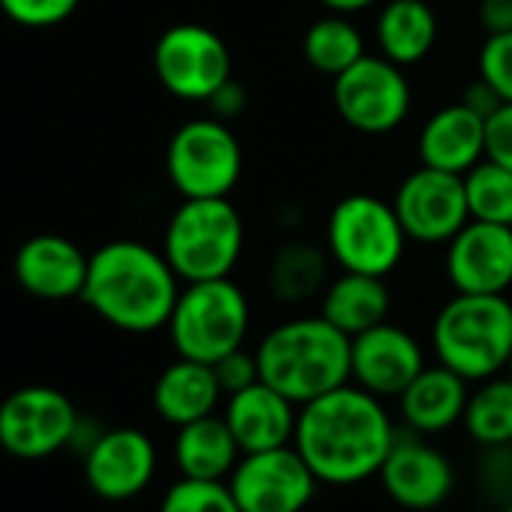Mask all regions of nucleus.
<instances>
[{
  "label": "nucleus",
  "mask_w": 512,
  "mask_h": 512,
  "mask_svg": "<svg viewBox=\"0 0 512 512\" xmlns=\"http://www.w3.org/2000/svg\"><path fill=\"white\" fill-rule=\"evenodd\" d=\"M395 437L383 398L350 380L299 407L293 446L320 482L359 485L380 473Z\"/></svg>",
  "instance_id": "f257e3e1"
},
{
  "label": "nucleus",
  "mask_w": 512,
  "mask_h": 512,
  "mask_svg": "<svg viewBox=\"0 0 512 512\" xmlns=\"http://www.w3.org/2000/svg\"><path fill=\"white\" fill-rule=\"evenodd\" d=\"M178 281L163 250L121 238L91 253L82 302L109 326L148 335L169 323L181 293Z\"/></svg>",
  "instance_id": "f03ea898"
},
{
  "label": "nucleus",
  "mask_w": 512,
  "mask_h": 512,
  "mask_svg": "<svg viewBox=\"0 0 512 512\" xmlns=\"http://www.w3.org/2000/svg\"><path fill=\"white\" fill-rule=\"evenodd\" d=\"M260 377L293 404H308L350 383V335L323 314L275 326L256 347Z\"/></svg>",
  "instance_id": "7ed1b4c3"
},
{
  "label": "nucleus",
  "mask_w": 512,
  "mask_h": 512,
  "mask_svg": "<svg viewBox=\"0 0 512 512\" xmlns=\"http://www.w3.org/2000/svg\"><path fill=\"white\" fill-rule=\"evenodd\" d=\"M431 347L437 362L467 383L503 374L512 356V302L506 296L455 293L434 317Z\"/></svg>",
  "instance_id": "20e7f679"
},
{
  "label": "nucleus",
  "mask_w": 512,
  "mask_h": 512,
  "mask_svg": "<svg viewBox=\"0 0 512 512\" xmlns=\"http://www.w3.org/2000/svg\"><path fill=\"white\" fill-rule=\"evenodd\" d=\"M163 253L187 284L232 278L244 253V220L226 196L184 199L169 217Z\"/></svg>",
  "instance_id": "39448f33"
},
{
  "label": "nucleus",
  "mask_w": 512,
  "mask_h": 512,
  "mask_svg": "<svg viewBox=\"0 0 512 512\" xmlns=\"http://www.w3.org/2000/svg\"><path fill=\"white\" fill-rule=\"evenodd\" d=\"M166 329L178 356L214 365L226 353L244 347L250 302L232 278L193 281L178 293Z\"/></svg>",
  "instance_id": "423d86ee"
},
{
  "label": "nucleus",
  "mask_w": 512,
  "mask_h": 512,
  "mask_svg": "<svg viewBox=\"0 0 512 512\" xmlns=\"http://www.w3.org/2000/svg\"><path fill=\"white\" fill-rule=\"evenodd\" d=\"M407 241L395 205L374 193L344 196L326 223V250L341 272L389 278L401 263Z\"/></svg>",
  "instance_id": "0eeeda50"
},
{
  "label": "nucleus",
  "mask_w": 512,
  "mask_h": 512,
  "mask_svg": "<svg viewBox=\"0 0 512 512\" xmlns=\"http://www.w3.org/2000/svg\"><path fill=\"white\" fill-rule=\"evenodd\" d=\"M244 151L238 136L220 118H193L181 124L166 148V175L181 199L229 196L241 178Z\"/></svg>",
  "instance_id": "6e6552de"
},
{
  "label": "nucleus",
  "mask_w": 512,
  "mask_h": 512,
  "mask_svg": "<svg viewBox=\"0 0 512 512\" xmlns=\"http://www.w3.org/2000/svg\"><path fill=\"white\" fill-rule=\"evenodd\" d=\"M332 100L347 127L365 136H383L407 121L413 88L404 67L383 55H365L350 70L335 76Z\"/></svg>",
  "instance_id": "1a4fd4ad"
},
{
  "label": "nucleus",
  "mask_w": 512,
  "mask_h": 512,
  "mask_svg": "<svg viewBox=\"0 0 512 512\" xmlns=\"http://www.w3.org/2000/svg\"><path fill=\"white\" fill-rule=\"evenodd\" d=\"M79 413L52 386H25L0 404V449L13 458L40 461L76 440Z\"/></svg>",
  "instance_id": "9d476101"
},
{
  "label": "nucleus",
  "mask_w": 512,
  "mask_h": 512,
  "mask_svg": "<svg viewBox=\"0 0 512 512\" xmlns=\"http://www.w3.org/2000/svg\"><path fill=\"white\" fill-rule=\"evenodd\" d=\"M154 73L172 97L208 103L232 79V55L211 28L172 25L154 46Z\"/></svg>",
  "instance_id": "9b49d317"
},
{
  "label": "nucleus",
  "mask_w": 512,
  "mask_h": 512,
  "mask_svg": "<svg viewBox=\"0 0 512 512\" xmlns=\"http://www.w3.org/2000/svg\"><path fill=\"white\" fill-rule=\"evenodd\" d=\"M226 482L241 512H302L320 485L293 443L244 452Z\"/></svg>",
  "instance_id": "f8f14e48"
},
{
  "label": "nucleus",
  "mask_w": 512,
  "mask_h": 512,
  "mask_svg": "<svg viewBox=\"0 0 512 512\" xmlns=\"http://www.w3.org/2000/svg\"><path fill=\"white\" fill-rule=\"evenodd\" d=\"M392 205L407 238L416 244H446L470 220L464 175L431 166L410 172L395 190Z\"/></svg>",
  "instance_id": "ddd939ff"
},
{
  "label": "nucleus",
  "mask_w": 512,
  "mask_h": 512,
  "mask_svg": "<svg viewBox=\"0 0 512 512\" xmlns=\"http://www.w3.org/2000/svg\"><path fill=\"white\" fill-rule=\"evenodd\" d=\"M446 278L455 293L506 296L512 287V226L467 220L446 241Z\"/></svg>",
  "instance_id": "4468645a"
},
{
  "label": "nucleus",
  "mask_w": 512,
  "mask_h": 512,
  "mask_svg": "<svg viewBox=\"0 0 512 512\" xmlns=\"http://www.w3.org/2000/svg\"><path fill=\"white\" fill-rule=\"evenodd\" d=\"M157 470V449L139 428L103 431L85 449V482L109 503H124L142 494Z\"/></svg>",
  "instance_id": "2eb2a0df"
},
{
  "label": "nucleus",
  "mask_w": 512,
  "mask_h": 512,
  "mask_svg": "<svg viewBox=\"0 0 512 512\" xmlns=\"http://www.w3.org/2000/svg\"><path fill=\"white\" fill-rule=\"evenodd\" d=\"M377 479L392 503L413 512H428L452 494L455 470L449 458L425 440V434L413 431L395 437Z\"/></svg>",
  "instance_id": "dca6fc26"
},
{
  "label": "nucleus",
  "mask_w": 512,
  "mask_h": 512,
  "mask_svg": "<svg viewBox=\"0 0 512 512\" xmlns=\"http://www.w3.org/2000/svg\"><path fill=\"white\" fill-rule=\"evenodd\" d=\"M425 368L422 344L389 320L350 338V380L377 398H398Z\"/></svg>",
  "instance_id": "f3484780"
},
{
  "label": "nucleus",
  "mask_w": 512,
  "mask_h": 512,
  "mask_svg": "<svg viewBox=\"0 0 512 512\" xmlns=\"http://www.w3.org/2000/svg\"><path fill=\"white\" fill-rule=\"evenodd\" d=\"M88 263L91 256H85L70 238L34 235L16 253V278L37 299H49V302H64L76 296L82 299L88 281Z\"/></svg>",
  "instance_id": "a211bd4d"
},
{
  "label": "nucleus",
  "mask_w": 512,
  "mask_h": 512,
  "mask_svg": "<svg viewBox=\"0 0 512 512\" xmlns=\"http://www.w3.org/2000/svg\"><path fill=\"white\" fill-rule=\"evenodd\" d=\"M223 419L235 434L241 455L263 452L293 443L299 404H293L287 395L260 380L235 395H226Z\"/></svg>",
  "instance_id": "6ab92c4d"
},
{
  "label": "nucleus",
  "mask_w": 512,
  "mask_h": 512,
  "mask_svg": "<svg viewBox=\"0 0 512 512\" xmlns=\"http://www.w3.org/2000/svg\"><path fill=\"white\" fill-rule=\"evenodd\" d=\"M485 157V118L464 103L437 109L419 133L422 166L464 175Z\"/></svg>",
  "instance_id": "aec40b11"
},
{
  "label": "nucleus",
  "mask_w": 512,
  "mask_h": 512,
  "mask_svg": "<svg viewBox=\"0 0 512 512\" xmlns=\"http://www.w3.org/2000/svg\"><path fill=\"white\" fill-rule=\"evenodd\" d=\"M470 383L446 365H425L422 374L398 395L401 419L416 434H443L464 419Z\"/></svg>",
  "instance_id": "412c9836"
},
{
  "label": "nucleus",
  "mask_w": 512,
  "mask_h": 512,
  "mask_svg": "<svg viewBox=\"0 0 512 512\" xmlns=\"http://www.w3.org/2000/svg\"><path fill=\"white\" fill-rule=\"evenodd\" d=\"M220 395L223 389L217 383L214 365L178 356V362L163 368L154 383V410L160 413V419L181 428L187 422L211 416L220 404Z\"/></svg>",
  "instance_id": "4be33fe9"
},
{
  "label": "nucleus",
  "mask_w": 512,
  "mask_h": 512,
  "mask_svg": "<svg viewBox=\"0 0 512 512\" xmlns=\"http://www.w3.org/2000/svg\"><path fill=\"white\" fill-rule=\"evenodd\" d=\"M389 311H392V293L386 287V278L359 275V272H341V278H335L323 290V302H320V314L350 338L386 323Z\"/></svg>",
  "instance_id": "5701e85b"
},
{
  "label": "nucleus",
  "mask_w": 512,
  "mask_h": 512,
  "mask_svg": "<svg viewBox=\"0 0 512 512\" xmlns=\"http://www.w3.org/2000/svg\"><path fill=\"white\" fill-rule=\"evenodd\" d=\"M437 31V13L428 0H389L374 25L380 55L398 67L425 61L437 43Z\"/></svg>",
  "instance_id": "b1692460"
},
{
  "label": "nucleus",
  "mask_w": 512,
  "mask_h": 512,
  "mask_svg": "<svg viewBox=\"0 0 512 512\" xmlns=\"http://www.w3.org/2000/svg\"><path fill=\"white\" fill-rule=\"evenodd\" d=\"M175 464L187 479H229L241 458V446L223 416H202L175 434Z\"/></svg>",
  "instance_id": "393cba45"
},
{
  "label": "nucleus",
  "mask_w": 512,
  "mask_h": 512,
  "mask_svg": "<svg viewBox=\"0 0 512 512\" xmlns=\"http://www.w3.org/2000/svg\"><path fill=\"white\" fill-rule=\"evenodd\" d=\"M329 250L311 241H287L272 260L269 269V290L284 305H302L329 287Z\"/></svg>",
  "instance_id": "a878e982"
},
{
  "label": "nucleus",
  "mask_w": 512,
  "mask_h": 512,
  "mask_svg": "<svg viewBox=\"0 0 512 512\" xmlns=\"http://www.w3.org/2000/svg\"><path fill=\"white\" fill-rule=\"evenodd\" d=\"M302 55L317 73L335 79L344 70H350L356 61H362L368 52H365V37L350 22V16L329 13V16L311 22V28L305 31Z\"/></svg>",
  "instance_id": "bb28decb"
},
{
  "label": "nucleus",
  "mask_w": 512,
  "mask_h": 512,
  "mask_svg": "<svg viewBox=\"0 0 512 512\" xmlns=\"http://www.w3.org/2000/svg\"><path fill=\"white\" fill-rule=\"evenodd\" d=\"M467 434L485 449H506L512 443V377L497 374L482 380L464 407Z\"/></svg>",
  "instance_id": "cd10ccee"
},
{
  "label": "nucleus",
  "mask_w": 512,
  "mask_h": 512,
  "mask_svg": "<svg viewBox=\"0 0 512 512\" xmlns=\"http://www.w3.org/2000/svg\"><path fill=\"white\" fill-rule=\"evenodd\" d=\"M464 193L470 220L512 226V169L482 157L464 172Z\"/></svg>",
  "instance_id": "c85d7f7f"
},
{
  "label": "nucleus",
  "mask_w": 512,
  "mask_h": 512,
  "mask_svg": "<svg viewBox=\"0 0 512 512\" xmlns=\"http://www.w3.org/2000/svg\"><path fill=\"white\" fill-rule=\"evenodd\" d=\"M157 512H241L226 479H187L172 482Z\"/></svg>",
  "instance_id": "c756f323"
},
{
  "label": "nucleus",
  "mask_w": 512,
  "mask_h": 512,
  "mask_svg": "<svg viewBox=\"0 0 512 512\" xmlns=\"http://www.w3.org/2000/svg\"><path fill=\"white\" fill-rule=\"evenodd\" d=\"M476 67L479 79L488 82L503 103H512V31L485 37Z\"/></svg>",
  "instance_id": "7c9ffc66"
},
{
  "label": "nucleus",
  "mask_w": 512,
  "mask_h": 512,
  "mask_svg": "<svg viewBox=\"0 0 512 512\" xmlns=\"http://www.w3.org/2000/svg\"><path fill=\"white\" fill-rule=\"evenodd\" d=\"M76 7L79 0H0V10L25 28H52L70 19Z\"/></svg>",
  "instance_id": "2f4dec72"
},
{
  "label": "nucleus",
  "mask_w": 512,
  "mask_h": 512,
  "mask_svg": "<svg viewBox=\"0 0 512 512\" xmlns=\"http://www.w3.org/2000/svg\"><path fill=\"white\" fill-rule=\"evenodd\" d=\"M214 374H217V383L223 389V395H235L253 383H260V362H256V350H232L226 353L223 359L214 362Z\"/></svg>",
  "instance_id": "473e14b6"
},
{
  "label": "nucleus",
  "mask_w": 512,
  "mask_h": 512,
  "mask_svg": "<svg viewBox=\"0 0 512 512\" xmlns=\"http://www.w3.org/2000/svg\"><path fill=\"white\" fill-rule=\"evenodd\" d=\"M485 157L512 169V103H503L485 121Z\"/></svg>",
  "instance_id": "72a5a7b5"
},
{
  "label": "nucleus",
  "mask_w": 512,
  "mask_h": 512,
  "mask_svg": "<svg viewBox=\"0 0 512 512\" xmlns=\"http://www.w3.org/2000/svg\"><path fill=\"white\" fill-rule=\"evenodd\" d=\"M208 109H211L214 118H220V121L229 124V121H235V118L247 109V91H244L235 79H229L226 85H220V88L211 94Z\"/></svg>",
  "instance_id": "f704fd0d"
},
{
  "label": "nucleus",
  "mask_w": 512,
  "mask_h": 512,
  "mask_svg": "<svg viewBox=\"0 0 512 512\" xmlns=\"http://www.w3.org/2000/svg\"><path fill=\"white\" fill-rule=\"evenodd\" d=\"M476 19H479V28L485 31V37L509 34L512 31V0H479Z\"/></svg>",
  "instance_id": "c9c22d12"
},
{
  "label": "nucleus",
  "mask_w": 512,
  "mask_h": 512,
  "mask_svg": "<svg viewBox=\"0 0 512 512\" xmlns=\"http://www.w3.org/2000/svg\"><path fill=\"white\" fill-rule=\"evenodd\" d=\"M461 103L470 106V109H473L476 115H482L485 121L503 106V100L497 97V91H494L488 82H482V79H476V82L464 91V100H461Z\"/></svg>",
  "instance_id": "e433bc0d"
},
{
  "label": "nucleus",
  "mask_w": 512,
  "mask_h": 512,
  "mask_svg": "<svg viewBox=\"0 0 512 512\" xmlns=\"http://www.w3.org/2000/svg\"><path fill=\"white\" fill-rule=\"evenodd\" d=\"M320 4L329 10V13H344V16H353V13H362L374 4H380V0H320Z\"/></svg>",
  "instance_id": "4c0bfd02"
},
{
  "label": "nucleus",
  "mask_w": 512,
  "mask_h": 512,
  "mask_svg": "<svg viewBox=\"0 0 512 512\" xmlns=\"http://www.w3.org/2000/svg\"><path fill=\"white\" fill-rule=\"evenodd\" d=\"M506 374L512 377V356H509V365H506Z\"/></svg>",
  "instance_id": "58836bf2"
},
{
  "label": "nucleus",
  "mask_w": 512,
  "mask_h": 512,
  "mask_svg": "<svg viewBox=\"0 0 512 512\" xmlns=\"http://www.w3.org/2000/svg\"><path fill=\"white\" fill-rule=\"evenodd\" d=\"M503 512H512V500H509V503H506V509H503Z\"/></svg>",
  "instance_id": "ea45409f"
}]
</instances>
